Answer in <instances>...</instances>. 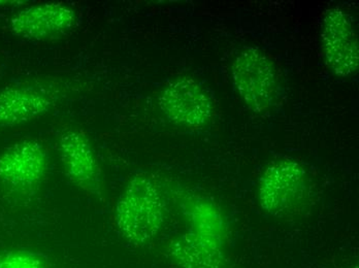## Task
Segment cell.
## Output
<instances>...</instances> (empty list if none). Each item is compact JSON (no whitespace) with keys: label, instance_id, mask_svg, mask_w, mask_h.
Wrapping results in <instances>:
<instances>
[{"label":"cell","instance_id":"cell-1","mask_svg":"<svg viewBox=\"0 0 359 268\" xmlns=\"http://www.w3.org/2000/svg\"><path fill=\"white\" fill-rule=\"evenodd\" d=\"M163 197L158 184L148 174L133 176L116 204L115 222L129 243L144 245L154 239L164 222Z\"/></svg>","mask_w":359,"mask_h":268},{"label":"cell","instance_id":"cell-2","mask_svg":"<svg viewBox=\"0 0 359 268\" xmlns=\"http://www.w3.org/2000/svg\"><path fill=\"white\" fill-rule=\"evenodd\" d=\"M308 194L306 171L292 160L269 165L260 180V204L264 210L276 217H286L301 211Z\"/></svg>","mask_w":359,"mask_h":268},{"label":"cell","instance_id":"cell-3","mask_svg":"<svg viewBox=\"0 0 359 268\" xmlns=\"http://www.w3.org/2000/svg\"><path fill=\"white\" fill-rule=\"evenodd\" d=\"M233 80L245 104L253 112L262 113L277 94V76L271 60L254 48L243 50L234 59Z\"/></svg>","mask_w":359,"mask_h":268},{"label":"cell","instance_id":"cell-4","mask_svg":"<svg viewBox=\"0 0 359 268\" xmlns=\"http://www.w3.org/2000/svg\"><path fill=\"white\" fill-rule=\"evenodd\" d=\"M164 115L179 125L198 128L213 114V102L194 78H179L166 85L158 98Z\"/></svg>","mask_w":359,"mask_h":268},{"label":"cell","instance_id":"cell-5","mask_svg":"<svg viewBox=\"0 0 359 268\" xmlns=\"http://www.w3.org/2000/svg\"><path fill=\"white\" fill-rule=\"evenodd\" d=\"M323 48L326 62L339 77H349L358 69V34L353 21L341 8L326 13L323 24Z\"/></svg>","mask_w":359,"mask_h":268},{"label":"cell","instance_id":"cell-6","mask_svg":"<svg viewBox=\"0 0 359 268\" xmlns=\"http://www.w3.org/2000/svg\"><path fill=\"white\" fill-rule=\"evenodd\" d=\"M49 167V154L36 141H22L0 155V182L16 191L41 184Z\"/></svg>","mask_w":359,"mask_h":268},{"label":"cell","instance_id":"cell-7","mask_svg":"<svg viewBox=\"0 0 359 268\" xmlns=\"http://www.w3.org/2000/svg\"><path fill=\"white\" fill-rule=\"evenodd\" d=\"M58 150L69 180L90 195H100L102 171L87 134L80 129L67 130L59 137Z\"/></svg>","mask_w":359,"mask_h":268},{"label":"cell","instance_id":"cell-8","mask_svg":"<svg viewBox=\"0 0 359 268\" xmlns=\"http://www.w3.org/2000/svg\"><path fill=\"white\" fill-rule=\"evenodd\" d=\"M76 19L74 10L65 4H37L17 13L11 19L10 27L20 38L47 41L69 32Z\"/></svg>","mask_w":359,"mask_h":268},{"label":"cell","instance_id":"cell-9","mask_svg":"<svg viewBox=\"0 0 359 268\" xmlns=\"http://www.w3.org/2000/svg\"><path fill=\"white\" fill-rule=\"evenodd\" d=\"M53 104L47 93L34 87H8L0 90V127L19 125L49 112Z\"/></svg>","mask_w":359,"mask_h":268},{"label":"cell","instance_id":"cell-10","mask_svg":"<svg viewBox=\"0 0 359 268\" xmlns=\"http://www.w3.org/2000/svg\"><path fill=\"white\" fill-rule=\"evenodd\" d=\"M0 268H48L47 261L36 252L26 250L0 251Z\"/></svg>","mask_w":359,"mask_h":268},{"label":"cell","instance_id":"cell-11","mask_svg":"<svg viewBox=\"0 0 359 268\" xmlns=\"http://www.w3.org/2000/svg\"><path fill=\"white\" fill-rule=\"evenodd\" d=\"M23 3L24 2L22 1H0V8H6V6L13 8V6H21Z\"/></svg>","mask_w":359,"mask_h":268}]
</instances>
